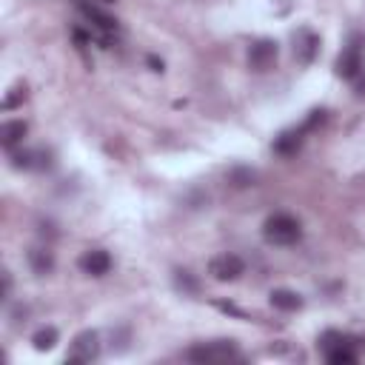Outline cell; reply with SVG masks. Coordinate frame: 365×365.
Masks as SVG:
<instances>
[{
	"label": "cell",
	"mask_w": 365,
	"mask_h": 365,
	"mask_svg": "<svg viewBox=\"0 0 365 365\" xmlns=\"http://www.w3.org/2000/svg\"><path fill=\"white\" fill-rule=\"evenodd\" d=\"M100 356V334L97 331H80L74 339H71V345H68V351H66V362L68 365H86V362H94Z\"/></svg>",
	"instance_id": "obj_5"
},
{
	"label": "cell",
	"mask_w": 365,
	"mask_h": 365,
	"mask_svg": "<svg viewBox=\"0 0 365 365\" xmlns=\"http://www.w3.org/2000/svg\"><path fill=\"white\" fill-rule=\"evenodd\" d=\"M26 259H29V268H31L37 277H48V274L54 271V251H51L48 245H34V248H29Z\"/></svg>",
	"instance_id": "obj_11"
},
{
	"label": "cell",
	"mask_w": 365,
	"mask_h": 365,
	"mask_svg": "<svg viewBox=\"0 0 365 365\" xmlns=\"http://www.w3.org/2000/svg\"><path fill=\"white\" fill-rule=\"evenodd\" d=\"M322 123H325V108H314V111H308V117L302 120V128L311 134V131H317Z\"/></svg>",
	"instance_id": "obj_19"
},
{
	"label": "cell",
	"mask_w": 365,
	"mask_h": 365,
	"mask_svg": "<svg viewBox=\"0 0 365 365\" xmlns=\"http://www.w3.org/2000/svg\"><path fill=\"white\" fill-rule=\"evenodd\" d=\"M254 177H257V174H254L251 168H234V171L228 174V180H231V182H234L237 188H245V185H254Z\"/></svg>",
	"instance_id": "obj_18"
},
{
	"label": "cell",
	"mask_w": 365,
	"mask_h": 365,
	"mask_svg": "<svg viewBox=\"0 0 365 365\" xmlns=\"http://www.w3.org/2000/svg\"><path fill=\"white\" fill-rule=\"evenodd\" d=\"M305 137H308V131L302 128V123L294 125V128H285V131L274 140V151H277L279 157H297V151L302 148Z\"/></svg>",
	"instance_id": "obj_10"
},
{
	"label": "cell",
	"mask_w": 365,
	"mask_h": 365,
	"mask_svg": "<svg viewBox=\"0 0 365 365\" xmlns=\"http://www.w3.org/2000/svg\"><path fill=\"white\" fill-rule=\"evenodd\" d=\"M362 46H365V40H362L359 34H354V37L348 40V46L336 54V63H334L336 77H342V80H354L356 74L365 71V54H362Z\"/></svg>",
	"instance_id": "obj_4"
},
{
	"label": "cell",
	"mask_w": 365,
	"mask_h": 365,
	"mask_svg": "<svg viewBox=\"0 0 365 365\" xmlns=\"http://www.w3.org/2000/svg\"><path fill=\"white\" fill-rule=\"evenodd\" d=\"M9 294H11V274L3 271V297H9Z\"/></svg>",
	"instance_id": "obj_22"
},
{
	"label": "cell",
	"mask_w": 365,
	"mask_h": 365,
	"mask_svg": "<svg viewBox=\"0 0 365 365\" xmlns=\"http://www.w3.org/2000/svg\"><path fill=\"white\" fill-rule=\"evenodd\" d=\"M188 362L197 365H220V362H234L240 359V348L234 339H211V342H197L185 351Z\"/></svg>",
	"instance_id": "obj_3"
},
{
	"label": "cell",
	"mask_w": 365,
	"mask_h": 365,
	"mask_svg": "<svg viewBox=\"0 0 365 365\" xmlns=\"http://www.w3.org/2000/svg\"><path fill=\"white\" fill-rule=\"evenodd\" d=\"M111 265H114V259H111V254L106 248H88V251H83L77 257V268L86 277H106L111 271Z\"/></svg>",
	"instance_id": "obj_9"
},
{
	"label": "cell",
	"mask_w": 365,
	"mask_h": 365,
	"mask_svg": "<svg viewBox=\"0 0 365 365\" xmlns=\"http://www.w3.org/2000/svg\"><path fill=\"white\" fill-rule=\"evenodd\" d=\"M57 339H60V331L54 325H43V328H37L31 334V348L43 354V351H51L57 345Z\"/></svg>",
	"instance_id": "obj_14"
},
{
	"label": "cell",
	"mask_w": 365,
	"mask_h": 365,
	"mask_svg": "<svg viewBox=\"0 0 365 365\" xmlns=\"http://www.w3.org/2000/svg\"><path fill=\"white\" fill-rule=\"evenodd\" d=\"M208 274H211V279H217V282H234V279H240V277L245 274V262H242V257L225 251V254L211 257Z\"/></svg>",
	"instance_id": "obj_7"
},
{
	"label": "cell",
	"mask_w": 365,
	"mask_h": 365,
	"mask_svg": "<svg viewBox=\"0 0 365 365\" xmlns=\"http://www.w3.org/2000/svg\"><path fill=\"white\" fill-rule=\"evenodd\" d=\"M359 345H362L359 336H351L342 331H325L319 336V351L331 365H354L359 359Z\"/></svg>",
	"instance_id": "obj_1"
},
{
	"label": "cell",
	"mask_w": 365,
	"mask_h": 365,
	"mask_svg": "<svg viewBox=\"0 0 365 365\" xmlns=\"http://www.w3.org/2000/svg\"><path fill=\"white\" fill-rule=\"evenodd\" d=\"M262 237L271 245H297L302 240V222L288 211H277L262 222Z\"/></svg>",
	"instance_id": "obj_2"
},
{
	"label": "cell",
	"mask_w": 365,
	"mask_h": 365,
	"mask_svg": "<svg viewBox=\"0 0 365 365\" xmlns=\"http://www.w3.org/2000/svg\"><path fill=\"white\" fill-rule=\"evenodd\" d=\"M26 134H29V123H26V120H9V123H3V128H0V143H3L6 151H11L14 145L23 143Z\"/></svg>",
	"instance_id": "obj_13"
},
{
	"label": "cell",
	"mask_w": 365,
	"mask_h": 365,
	"mask_svg": "<svg viewBox=\"0 0 365 365\" xmlns=\"http://www.w3.org/2000/svg\"><path fill=\"white\" fill-rule=\"evenodd\" d=\"M317 54H319V34L308 26L297 29L294 31V60L299 66H311L317 60Z\"/></svg>",
	"instance_id": "obj_8"
},
{
	"label": "cell",
	"mask_w": 365,
	"mask_h": 365,
	"mask_svg": "<svg viewBox=\"0 0 365 365\" xmlns=\"http://www.w3.org/2000/svg\"><path fill=\"white\" fill-rule=\"evenodd\" d=\"M174 285H177V291L188 294V297H197L200 294V279L188 268H177L174 271Z\"/></svg>",
	"instance_id": "obj_15"
},
{
	"label": "cell",
	"mask_w": 365,
	"mask_h": 365,
	"mask_svg": "<svg viewBox=\"0 0 365 365\" xmlns=\"http://www.w3.org/2000/svg\"><path fill=\"white\" fill-rule=\"evenodd\" d=\"M277 57H279V43L271 37H259L248 46V68L257 74L271 71L277 66Z\"/></svg>",
	"instance_id": "obj_6"
},
{
	"label": "cell",
	"mask_w": 365,
	"mask_h": 365,
	"mask_svg": "<svg viewBox=\"0 0 365 365\" xmlns=\"http://www.w3.org/2000/svg\"><path fill=\"white\" fill-rule=\"evenodd\" d=\"M145 63L151 66V71H160V74L165 71V63H163L160 57H154V54H148V57H145Z\"/></svg>",
	"instance_id": "obj_21"
},
{
	"label": "cell",
	"mask_w": 365,
	"mask_h": 365,
	"mask_svg": "<svg viewBox=\"0 0 365 365\" xmlns=\"http://www.w3.org/2000/svg\"><path fill=\"white\" fill-rule=\"evenodd\" d=\"M26 97H29V91H26V83H14V86L9 88V94L3 97V108H6V111H11V108L23 106V103H26Z\"/></svg>",
	"instance_id": "obj_16"
},
{
	"label": "cell",
	"mask_w": 365,
	"mask_h": 365,
	"mask_svg": "<svg viewBox=\"0 0 365 365\" xmlns=\"http://www.w3.org/2000/svg\"><path fill=\"white\" fill-rule=\"evenodd\" d=\"M9 163H11V168H34V151H29V148H11L9 151Z\"/></svg>",
	"instance_id": "obj_17"
},
{
	"label": "cell",
	"mask_w": 365,
	"mask_h": 365,
	"mask_svg": "<svg viewBox=\"0 0 365 365\" xmlns=\"http://www.w3.org/2000/svg\"><path fill=\"white\" fill-rule=\"evenodd\" d=\"M351 83H354V94L362 100V97H365V71H362V74H356Z\"/></svg>",
	"instance_id": "obj_20"
},
{
	"label": "cell",
	"mask_w": 365,
	"mask_h": 365,
	"mask_svg": "<svg viewBox=\"0 0 365 365\" xmlns=\"http://www.w3.org/2000/svg\"><path fill=\"white\" fill-rule=\"evenodd\" d=\"M268 302H271L277 311L291 314V311H299V308H302V294H297V291H291V288H274V291L268 294Z\"/></svg>",
	"instance_id": "obj_12"
}]
</instances>
